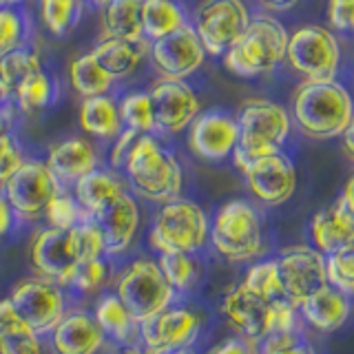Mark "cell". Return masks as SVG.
Listing matches in <instances>:
<instances>
[{"instance_id": "obj_56", "label": "cell", "mask_w": 354, "mask_h": 354, "mask_svg": "<svg viewBox=\"0 0 354 354\" xmlns=\"http://www.w3.org/2000/svg\"><path fill=\"white\" fill-rule=\"evenodd\" d=\"M25 0H0V7H20Z\"/></svg>"}, {"instance_id": "obj_37", "label": "cell", "mask_w": 354, "mask_h": 354, "mask_svg": "<svg viewBox=\"0 0 354 354\" xmlns=\"http://www.w3.org/2000/svg\"><path fill=\"white\" fill-rule=\"evenodd\" d=\"M58 95H60L58 82L42 69L22 84V88L14 97V104L22 113H38V111L49 109L58 100Z\"/></svg>"}, {"instance_id": "obj_43", "label": "cell", "mask_w": 354, "mask_h": 354, "mask_svg": "<svg viewBox=\"0 0 354 354\" xmlns=\"http://www.w3.org/2000/svg\"><path fill=\"white\" fill-rule=\"evenodd\" d=\"M69 235H71V241H73V250H75L77 259H80V261L106 257L104 237H102V230H100L95 219L86 217L75 228L69 230Z\"/></svg>"}, {"instance_id": "obj_20", "label": "cell", "mask_w": 354, "mask_h": 354, "mask_svg": "<svg viewBox=\"0 0 354 354\" xmlns=\"http://www.w3.org/2000/svg\"><path fill=\"white\" fill-rule=\"evenodd\" d=\"M102 230L106 257L115 263L133 250L142 228V206L133 193H124L115 204H111L102 215L95 217Z\"/></svg>"}, {"instance_id": "obj_12", "label": "cell", "mask_w": 354, "mask_h": 354, "mask_svg": "<svg viewBox=\"0 0 354 354\" xmlns=\"http://www.w3.org/2000/svg\"><path fill=\"white\" fill-rule=\"evenodd\" d=\"M250 22L243 0H202L195 9V29L206 55H224Z\"/></svg>"}, {"instance_id": "obj_52", "label": "cell", "mask_w": 354, "mask_h": 354, "mask_svg": "<svg viewBox=\"0 0 354 354\" xmlns=\"http://www.w3.org/2000/svg\"><path fill=\"white\" fill-rule=\"evenodd\" d=\"M339 197L343 199V204H346L350 208V213L354 215V173L348 177V182L343 184V191H341Z\"/></svg>"}, {"instance_id": "obj_5", "label": "cell", "mask_w": 354, "mask_h": 354, "mask_svg": "<svg viewBox=\"0 0 354 354\" xmlns=\"http://www.w3.org/2000/svg\"><path fill=\"white\" fill-rule=\"evenodd\" d=\"M210 215L191 197H175L158 206L147 230V248L153 257L162 252L202 254L208 248Z\"/></svg>"}, {"instance_id": "obj_42", "label": "cell", "mask_w": 354, "mask_h": 354, "mask_svg": "<svg viewBox=\"0 0 354 354\" xmlns=\"http://www.w3.org/2000/svg\"><path fill=\"white\" fill-rule=\"evenodd\" d=\"M328 283L354 299V241L326 257Z\"/></svg>"}, {"instance_id": "obj_34", "label": "cell", "mask_w": 354, "mask_h": 354, "mask_svg": "<svg viewBox=\"0 0 354 354\" xmlns=\"http://www.w3.org/2000/svg\"><path fill=\"white\" fill-rule=\"evenodd\" d=\"M188 25L184 9L175 0H142V36L149 42Z\"/></svg>"}, {"instance_id": "obj_13", "label": "cell", "mask_w": 354, "mask_h": 354, "mask_svg": "<svg viewBox=\"0 0 354 354\" xmlns=\"http://www.w3.org/2000/svg\"><path fill=\"white\" fill-rule=\"evenodd\" d=\"M277 272H279L283 299L299 308L308 295L328 283L326 277V254H321L310 243H292L283 246L277 254Z\"/></svg>"}, {"instance_id": "obj_8", "label": "cell", "mask_w": 354, "mask_h": 354, "mask_svg": "<svg viewBox=\"0 0 354 354\" xmlns=\"http://www.w3.org/2000/svg\"><path fill=\"white\" fill-rule=\"evenodd\" d=\"M286 62L308 82L337 80L341 44L335 33L321 25L299 27L288 38Z\"/></svg>"}, {"instance_id": "obj_60", "label": "cell", "mask_w": 354, "mask_h": 354, "mask_svg": "<svg viewBox=\"0 0 354 354\" xmlns=\"http://www.w3.org/2000/svg\"><path fill=\"white\" fill-rule=\"evenodd\" d=\"M352 36H354V29H352Z\"/></svg>"}, {"instance_id": "obj_58", "label": "cell", "mask_w": 354, "mask_h": 354, "mask_svg": "<svg viewBox=\"0 0 354 354\" xmlns=\"http://www.w3.org/2000/svg\"><path fill=\"white\" fill-rule=\"evenodd\" d=\"M86 3H91V5H95V7H104L109 0H86Z\"/></svg>"}, {"instance_id": "obj_44", "label": "cell", "mask_w": 354, "mask_h": 354, "mask_svg": "<svg viewBox=\"0 0 354 354\" xmlns=\"http://www.w3.org/2000/svg\"><path fill=\"white\" fill-rule=\"evenodd\" d=\"M27 160L29 158L18 136L14 131H7L5 136L0 138V188L20 171V166Z\"/></svg>"}, {"instance_id": "obj_39", "label": "cell", "mask_w": 354, "mask_h": 354, "mask_svg": "<svg viewBox=\"0 0 354 354\" xmlns=\"http://www.w3.org/2000/svg\"><path fill=\"white\" fill-rule=\"evenodd\" d=\"M120 120L122 129L136 131L140 136L144 133H155L153 124V104L149 91H133L120 100Z\"/></svg>"}, {"instance_id": "obj_26", "label": "cell", "mask_w": 354, "mask_h": 354, "mask_svg": "<svg viewBox=\"0 0 354 354\" xmlns=\"http://www.w3.org/2000/svg\"><path fill=\"white\" fill-rule=\"evenodd\" d=\"M69 191L77 199V204L82 206L84 215L95 219L111 204H115L122 195L129 193V188L122 173L109 169V166H97L91 173L80 177Z\"/></svg>"}, {"instance_id": "obj_27", "label": "cell", "mask_w": 354, "mask_h": 354, "mask_svg": "<svg viewBox=\"0 0 354 354\" xmlns=\"http://www.w3.org/2000/svg\"><path fill=\"white\" fill-rule=\"evenodd\" d=\"M151 42L147 38L140 40H118V38H104L93 47L95 62L106 71V75L113 82L124 80L133 75L144 58H149Z\"/></svg>"}, {"instance_id": "obj_54", "label": "cell", "mask_w": 354, "mask_h": 354, "mask_svg": "<svg viewBox=\"0 0 354 354\" xmlns=\"http://www.w3.org/2000/svg\"><path fill=\"white\" fill-rule=\"evenodd\" d=\"M7 131H11V127H9V115L5 113L3 109H0V138H3Z\"/></svg>"}, {"instance_id": "obj_57", "label": "cell", "mask_w": 354, "mask_h": 354, "mask_svg": "<svg viewBox=\"0 0 354 354\" xmlns=\"http://www.w3.org/2000/svg\"><path fill=\"white\" fill-rule=\"evenodd\" d=\"M169 354H199V352H197V348L193 346V348H182V350H173V352H169Z\"/></svg>"}, {"instance_id": "obj_41", "label": "cell", "mask_w": 354, "mask_h": 354, "mask_svg": "<svg viewBox=\"0 0 354 354\" xmlns=\"http://www.w3.org/2000/svg\"><path fill=\"white\" fill-rule=\"evenodd\" d=\"M84 219H86L84 210L77 204V199L73 197L69 188H62V191L51 199L42 217L44 226L55 228V230H71Z\"/></svg>"}, {"instance_id": "obj_24", "label": "cell", "mask_w": 354, "mask_h": 354, "mask_svg": "<svg viewBox=\"0 0 354 354\" xmlns=\"http://www.w3.org/2000/svg\"><path fill=\"white\" fill-rule=\"evenodd\" d=\"M310 246H315L321 254H332L354 241V215L350 208L343 204V199L337 197L335 202L319 208L310 217L308 224Z\"/></svg>"}, {"instance_id": "obj_1", "label": "cell", "mask_w": 354, "mask_h": 354, "mask_svg": "<svg viewBox=\"0 0 354 354\" xmlns=\"http://www.w3.org/2000/svg\"><path fill=\"white\" fill-rule=\"evenodd\" d=\"M208 248L232 266H248L270 254L259 206L250 199H228L210 217Z\"/></svg>"}, {"instance_id": "obj_18", "label": "cell", "mask_w": 354, "mask_h": 354, "mask_svg": "<svg viewBox=\"0 0 354 354\" xmlns=\"http://www.w3.org/2000/svg\"><path fill=\"white\" fill-rule=\"evenodd\" d=\"M49 354H100L109 343L91 315V308L73 304L47 337Z\"/></svg>"}, {"instance_id": "obj_29", "label": "cell", "mask_w": 354, "mask_h": 354, "mask_svg": "<svg viewBox=\"0 0 354 354\" xmlns=\"http://www.w3.org/2000/svg\"><path fill=\"white\" fill-rule=\"evenodd\" d=\"M42 69L40 55L31 47L0 55V102H14L22 84Z\"/></svg>"}, {"instance_id": "obj_22", "label": "cell", "mask_w": 354, "mask_h": 354, "mask_svg": "<svg viewBox=\"0 0 354 354\" xmlns=\"http://www.w3.org/2000/svg\"><path fill=\"white\" fill-rule=\"evenodd\" d=\"M299 315L304 328L315 330L319 335H332L348 326L354 315V299L326 283L299 304Z\"/></svg>"}, {"instance_id": "obj_55", "label": "cell", "mask_w": 354, "mask_h": 354, "mask_svg": "<svg viewBox=\"0 0 354 354\" xmlns=\"http://www.w3.org/2000/svg\"><path fill=\"white\" fill-rule=\"evenodd\" d=\"M118 354H149L147 350H142L140 346L136 348H127V350H118Z\"/></svg>"}, {"instance_id": "obj_40", "label": "cell", "mask_w": 354, "mask_h": 354, "mask_svg": "<svg viewBox=\"0 0 354 354\" xmlns=\"http://www.w3.org/2000/svg\"><path fill=\"white\" fill-rule=\"evenodd\" d=\"M40 16L53 36H66L82 18V0H40Z\"/></svg>"}, {"instance_id": "obj_23", "label": "cell", "mask_w": 354, "mask_h": 354, "mask_svg": "<svg viewBox=\"0 0 354 354\" xmlns=\"http://www.w3.org/2000/svg\"><path fill=\"white\" fill-rule=\"evenodd\" d=\"M44 162L64 188H71L80 177L102 166L95 144L82 136H73L51 144Z\"/></svg>"}, {"instance_id": "obj_46", "label": "cell", "mask_w": 354, "mask_h": 354, "mask_svg": "<svg viewBox=\"0 0 354 354\" xmlns=\"http://www.w3.org/2000/svg\"><path fill=\"white\" fill-rule=\"evenodd\" d=\"M259 354H319L306 332L297 335H270L259 341Z\"/></svg>"}, {"instance_id": "obj_33", "label": "cell", "mask_w": 354, "mask_h": 354, "mask_svg": "<svg viewBox=\"0 0 354 354\" xmlns=\"http://www.w3.org/2000/svg\"><path fill=\"white\" fill-rule=\"evenodd\" d=\"M140 40L142 0H109L102 7V40Z\"/></svg>"}, {"instance_id": "obj_16", "label": "cell", "mask_w": 354, "mask_h": 354, "mask_svg": "<svg viewBox=\"0 0 354 354\" xmlns=\"http://www.w3.org/2000/svg\"><path fill=\"white\" fill-rule=\"evenodd\" d=\"M155 136H177L202 113L199 97L184 80H158L151 86Z\"/></svg>"}, {"instance_id": "obj_49", "label": "cell", "mask_w": 354, "mask_h": 354, "mask_svg": "<svg viewBox=\"0 0 354 354\" xmlns=\"http://www.w3.org/2000/svg\"><path fill=\"white\" fill-rule=\"evenodd\" d=\"M328 22L332 29L352 33L354 29V3H337L328 0Z\"/></svg>"}, {"instance_id": "obj_3", "label": "cell", "mask_w": 354, "mask_h": 354, "mask_svg": "<svg viewBox=\"0 0 354 354\" xmlns=\"http://www.w3.org/2000/svg\"><path fill=\"white\" fill-rule=\"evenodd\" d=\"M354 115L352 93L337 80L308 82L295 88L290 102L292 127L310 140L328 142L341 138Z\"/></svg>"}, {"instance_id": "obj_7", "label": "cell", "mask_w": 354, "mask_h": 354, "mask_svg": "<svg viewBox=\"0 0 354 354\" xmlns=\"http://www.w3.org/2000/svg\"><path fill=\"white\" fill-rule=\"evenodd\" d=\"M120 301L129 308V313L136 317L140 324L144 319L162 313L164 308L180 301V297L164 279L153 254H138L115 268L113 283H111Z\"/></svg>"}, {"instance_id": "obj_35", "label": "cell", "mask_w": 354, "mask_h": 354, "mask_svg": "<svg viewBox=\"0 0 354 354\" xmlns=\"http://www.w3.org/2000/svg\"><path fill=\"white\" fill-rule=\"evenodd\" d=\"M69 80L77 95L82 97H95L106 95L113 88V80L106 75V71L95 62L93 53H82L71 60L69 64Z\"/></svg>"}, {"instance_id": "obj_17", "label": "cell", "mask_w": 354, "mask_h": 354, "mask_svg": "<svg viewBox=\"0 0 354 354\" xmlns=\"http://www.w3.org/2000/svg\"><path fill=\"white\" fill-rule=\"evenodd\" d=\"M29 263L33 274L51 279L64 288L69 286L75 266L80 263L69 230L40 226L29 241Z\"/></svg>"}, {"instance_id": "obj_50", "label": "cell", "mask_w": 354, "mask_h": 354, "mask_svg": "<svg viewBox=\"0 0 354 354\" xmlns=\"http://www.w3.org/2000/svg\"><path fill=\"white\" fill-rule=\"evenodd\" d=\"M18 228H20V221L16 217V210L11 208L5 191L0 188V243L9 239L11 235H16Z\"/></svg>"}, {"instance_id": "obj_19", "label": "cell", "mask_w": 354, "mask_h": 354, "mask_svg": "<svg viewBox=\"0 0 354 354\" xmlns=\"http://www.w3.org/2000/svg\"><path fill=\"white\" fill-rule=\"evenodd\" d=\"M188 131V149L199 160L206 162H224L235 151L239 142V129L235 115L224 111H206L199 113Z\"/></svg>"}, {"instance_id": "obj_10", "label": "cell", "mask_w": 354, "mask_h": 354, "mask_svg": "<svg viewBox=\"0 0 354 354\" xmlns=\"http://www.w3.org/2000/svg\"><path fill=\"white\" fill-rule=\"evenodd\" d=\"M206 317L197 308L186 306L182 299L162 313L140 324V348L149 354H169L173 350L197 346L204 332Z\"/></svg>"}, {"instance_id": "obj_28", "label": "cell", "mask_w": 354, "mask_h": 354, "mask_svg": "<svg viewBox=\"0 0 354 354\" xmlns=\"http://www.w3.org/2000/svg\"><path fill=\"white\" fill-rule=\"evenodd\" d=\"M0 354H47V343L16 308L9 297L0 299Z\"/></svg>"}, {"instance_id": "obj_11", "label": "cell", "mask_w": 354, "mask_h": 354, "mask_svg": "<svg viewBox=\"0 0 354 354\" xmlns=\"http://www.w3.org/2000/svg\"><path fill=\"white\" fill-rule=\"evenodd\" d=\"M62 184L44 160L29 158L20 166V171L3 186L11 208L16 210L20 226L38 224L44 217L49 202L62 191Z\"/></svg>"}, {"instance_id": "obj_14", "label": "cell", "mask_w": 354, "mask_h": 354, "mask_svg": "<svg viewBox=\"0 0 354 354\" xmlns=\"http://www.w3.org/2000/svg\"><path fill=\"white\" fill-rule=\"evenodd\" d=\"M241 175L254 204L263 208H279L288 204L299 186L297 166L283 151L250 162Z\"/></svg>"}, {"instance_id": "obj_53", "label": "cell", "mask_w": 354, "mask_h": 354, "mask_svg": "<svg viewBox=\"0 0 354 354\" xmlns=\"http://www.w3.org/2000/svg\"><path fill=\"white\" fill-rule=\"evenodd\" d=\"M259 3L266 9H272V11H290L299 0H259Z\"/></svg>"}, {"instance_id": "obj_47", "label": "cell", "mask_w": 354, "mask_h": 354, "mask_svg": "<svg viewBox=\"0 0 354 354\" xmlns=\"http://www.w3.org/2000/svg\"><path fill=\"white\" fill-rule=\"evenodd\" d=\"M140 133L136 131H129V129H122L118 136L113 138V144L109 147V153H106V162H109V169L113 171H122V166H124L129 153L133 149V144H136Z\"/></svg>"}, {"instance_id": "obj_32", "label": "cell", "mask_w": 354, "mask_h": 354, "mask_svg": "<svg viewBox=\"0 0 354 354\" xmlns=\"http://www.w3.org/2000/svg\"><path fill=\"white\" fill-rule=\"evenodd\" d=\"M113 274L115 261L109 257L80 261L75 266L66 290H69L73 304H77V299H95L97 295L109 290V286L113 283Z\"/></svg>"}, {"instance_id": "obj_31", "label": "cell", "mask_w": 354, "mask_h": 354, "mask_svg": "<svg viewBox=\"0 0 354 354\" xmlns=\"http://www.w3.org/2000/svg\"><path fill=\"white\" fill-rule=\"evenodd\" d=\"M158 266L164 279L175 290V295L184 299L199 286L204 277V263L199 254L191 252H162L158 254Z\"/></svg>"}, {"instance_id": "obj_21", "label": "cell", "mask_w": 354, "mask_h": 354, "mask_svg": "<svg viewBox=\"0 0 354 354\" xmlns=\"http://www.w3.org/2000/svg\"><path fill=\"white\" fill-rule=\"evenodd\" d=\"M219 313L230 326V330H235V335H241L257 343L268 337L270 304L250 292L241 281L228 288L226 295L221 297Z\"/></svg>"}, {"instance_id": "obj_45", "label": "cell", "mask_w": 354, "mask_h": 354, "mask_svg": "<svg viewBox=\"0 0 354 354\" xmlns=\"http://www.w3.org/2000/svg\"><path fill=\"white\" fill-rule=\"evenodd\" d=\"M304 321L299 315V308L286 299L270 304V319H268V337L270 335H297L304 332Z\"/></svg>"}, {"instance_id": "obj_30", "label": "cell", "mask_w": 354, "mask_h": 354, "mask_svg": "<svg viewBox=\"0 0 354 354\" xmlns=\"http://www.w3.org/2000/svg\"><path fill=\"white\" fill-rule=\"evenodd\" d=\"M80 127L95 140H113L122 131L120 109L111 95L84 97L80 104Z\"/></svg>"}, {"instance_id": "obj_9", "label": "cell", "mask_w": 354, "mask_h": 354, "mask_svg": "<svg viewBox=\"0 0 354 354\" xmlns=\"http://www.w3.org/2000/svg\"><path fill=\"white\" fill-rule=\"evenodd\" d=\"M9 301L16 313L38 332L47 337L49 332L60 324L66 310L73 306V299L64 286L55 283L44 277L31 274L16 281L9 290Z\"/></svg>"}, {"instance_id": "obj_51", "label": "cell", "mask_w": 354, "mask_h": 354, "mask_svg": "<svg viewBox=\"0 0 354 354\" xmlns=\"http://www.w3.org/2000/svg\"><path fill=\"white\" fill-rule=\"evenodd\" d=\"M341 151H343V155L354 164V115H352V120H350V124L346 127V131L341 133Z\"/></svg>"}, {"instance_id": "obj_15", "label": "cell", "mask_w": 354, "mask_h": 354, "mask_svg": "<svg viewBox=\"0 0 354 354\" xmlns=\"http://www.w3.org/2000/svg\"><path fill=\"white\" fill-rule=\"evenodd\" d=\"M149 60L160 73V80H186L188 75L202 69L206 51L199 42L195 29L188 22L169 36L151 42Z\"/></svg>"}, {"instance_id": "obj_6", "label": "cell", "mask_w": 354, "mask_h": 354, "mask_svg": "<svg viewBox=\"0 0 354 354\" xmlns=\"http://www.w3.org/2000/svg\"><path fill=\"white\" fill-rule=\"evenodd\" d=\"M290 33L270 14L250 16L246 31L221 55L224 66L239 77H261L286 60Z\"/></svg>"}, {"instance_id": "obj_25", "label": "cell", "mask_w": 354, "mask_h": 354, "mask_svg": "<svg viewBox=\"0 0 354 354\" xmlns=\"http://www.w3.org/2000/svg\"><path fill=\"white\" fill-rule=\"evenodd\" d=\"M91 315L104 332L106 343L115 350L140 346V321L129 313L113 290H104L93 299Z\"/></svg>"}, {"instance_id": "obj_48", "label": "cell", "mask_w": 354, "mask_h": 354, "mask_svg": "<svg viewBox=\"0 0 354 354\" xmlns=\"http://www.w3.org/2000/svg\"><path fill=\"white\" fill-rule=\"evenodd\" d=\"M206 354H259V343L241 335H230L217 341Z\"/></svg>"}, {"instance_id": "obj_38", "label": "cell", "mask_w": 354, "mask_h": 354, "mask_svg": "<svg viewBox=\"0 0 354 354\" xmlns=\"http://www.w3.org/2000/svg\"><path fill=\"white\" fill-rule=\"evenodd\" d=\"M31 20L22 7H0V55L29 47Z\"/></svg>"}, {"instance_id": "obj_4", "label": "cell", "mask_w": 354, "mask_h": 354, "mask_svg": "<svg viewBox=\"0 0 354 354\" xmlns=\"http://www.w3.org/2000/svg\"><path fill=\"white\" fill-rule=\"evenodd\" d=\"M235 120L239 129V142L230 160L239 173L254 160L281 153L292 133L290 111L268 97L243 100Z\"/></svg>"}, {"instance_id": "obj_2", "label": "cell", "mask_w": 354, "mask_h": 354, "mask_svg": "<svg viewBox=\"0 0 354 354\" xmlns=\"http://www.w3.org/2000/svg\"><path fill=\"white\" fill-rule=\"evenodd\" d=\"M120 173L129 193L155 206L171 202L184 191L182 162L169 147H164L155 133L138 136Z\"/></svg>"}, {"instance_id": "obj_59", "label": "cell", "mask_w": 354, "mask_h": 354, "mask_svg": "<svg viewBox=\"0 0 354 354\" xmlns=\"http://www.w3.org/2000/svg\"><path fill=\"white\" fill-rule=\"evenodd\" d=\"M337 3H354V0H337Z\"/></svg>"}, {"instance_id": "obj_36", "label": "cell", "mask_w": 354, "mask_h": 354, "mask_svg": "<svg viewBox=\"0 0 354 354\" xmlns=\"http://www.w3.org/2000/svg\"><path fill=\"white\" fill-rule=\"evenodd\" d=\"M241 283L246 286L250 292H254L259 299H263V301H268V304L283 299L279 272H277V261L272 254L248 263L246 270H243Z\"/></svg>"}]
</instances>
